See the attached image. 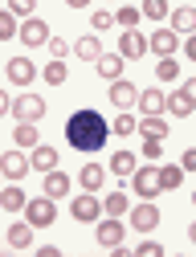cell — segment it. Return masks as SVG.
Listing matches in <instances>:
<instances>
[{
	"instance_id": "15",
	"label": "cell",
	"mask_w": 196,
	"mask_h": 257,
	"mask_svg": "<svg viewBox=\"0 0 196 257\" xmlns=\"http://www.w3.org/2000/svg\"><path fill=\"white\" fill-rule=\"evenodd\" d=\"M33 78H37V66H33V57H13V61H9V82L29 86Z\"/></svg>"
},
{
	"instance_id": "33",
	"label": "cell",
	"mask_w": 196,
	"mask_h": 257,
	"mask_svg": "<svg viewBox=\"0 0 196 257\" xmlns=\"http://www.w3.org/2000/svg\"><path fill=\"white\" fill-rule=\"evenodd\" d=\"M17 37V17L9 9H0V41H13Z\"/></svg>"
},
{
	"instance_id": "43",
	"label": "cell",
	"mask_w": 196,
	"mask_h": 257,
	"mask_svg": "<svg viewBox=\"0 0 196 257\" xmlns=\"http://www.w3.org/2000/svg\"><path fill=\"white\" fill-rule=\"evenodd\" d=\"M65 5H70V9H86V5H90V0H65Z\"/></svg>"
},
{
	"instance_id": "22",
	"label": "cell",
	"mask_w": 196,
	"mask_h": 257,
	"mask_svg": "<svg viewBox=\"0 0 196 257\" xmlns=\"http://www.w3.org/2000/svg\"><path fill=\"white\" fill-rule=\"evenodd\" d=\"M98 53H103V41H98V33H90V37H78V45H74V57H82V61H98Z\"/></svg>"
},
{
	"instance_id": "11",
	"label": "cell",
	"mask_w": 196,
	"mask_h": 257,
	"mask_svg": "<svg viewBox=\"0 0 196 257\" xmlns=\"http://www.w3.org/2000/svg\"><path fill=\"white\" fill-rule=\"evenodd\" d=\"M155 224H159V208L151 200H143V204L131 208V229H135V233H151Z\"/></svg>"
},
{
	"instance_id": "38",
	"label": "cell",
	"mask_w": 196,
	"mask_h": 257,
	"mask_svg": "<svg viewBox=\"0 0 196 257\" xmlns=\"http://www.w3.org/2000/svg\"><path fill=\"white\" fill-rule=\"evenodd\" d=\"M143 155H147V159H159V155H163V143H159V139H143Z\"/></svg>"
},
{
	"instance_id": "2",
	"label": "cell",
	"mask_w": 196,
	"mask_h": 257,
	"mask_svg": "<svg viewBox=\"0 0 196 257\" xmlns=\"http://www.w3.org/2000/svg\"><path fill=\"white\" fill-rule=\"evenodd\" d=\"M25 220L33 224V229H49V224L57 220V204H53V196L25 200Z\"/></svg>"
},
{
	"instance_id": "35",
	"label": "cell",
	"mask_w": 196,
	"mask_h": 257,
	"mask_svg": "<svg viewBox=\"0 0 196 257\" xmlns=\"http://www.w3.org/2000/svg\"><path fill=\"white\" fill-rule=\"evenodd\" d=\"M111 131H115V135H135V114H127V110H123V114L111 122Z\"/></svg>"
},
{
	"instance_id": "32",
	"label": "cell",
	"mask_w": 196,
	"mask_h": 257,
	"mask_svg": "<svg viewBox=\"0 0 196 257\" xmlns=\"http://www.w3.org/2000/svg\"><path fill=\"white\" fill-rule=\"evenodd\" d=\"M111 25H115V17H111L107 9H94V13H90V33H107Z\"/></svg>"
},
{
	"instance_id": "3",
	"label": "cell",
	"mask_w": 196,
	"mask_h": 257,
	"mask_svg": "<svg viewBox=\"0 0 196 257\" xmlns=\"http://www.w3.org/2000/svg\"><path fill=\"white\" fill-rule=\"evenodd\" d=\"M17 122H41V114H45V98L41 94H21V98H13V110H9Z\"/></svg>"
},
{
	"instance_id": "12",
	"label": "cell",
	"mask_w": 196,
	"mask_h": 257,
	"mask_svg": "<svg viewBox=\"0 0 196 257\" xmlns=\"http://www.w3.org/2000/svg\"><path fill=\"white\" fill-rule=\"evenodd\" d=\"M135 135H143V139H168L172 131H168V122H163V114H143V118H135Z\"/></svg>"
},
{
	"instance_id": "42",
	"label": "cell",
	"mask_w": 196,
	"mask_h": 257,
	"mask_svg": "<svg viewBox=\"0 0 196 257\" xmlns=\"http://www.w3.org/2000/svg\"><path fill=\"white\" fill-rule=\"evenodd\" d=\"M9 110H13V98H9V94H5V90H0V118H5Z\"/></svg>"
},
{
	"instance_id": "20",
	"label": "cell",
	"mask_w": 196,
	"mask_h": 257,
	"mask_svg": "<svg viewBox=\"0 0 196 257\" xmlns=\"http://www.w3.org/2000/svg\"><path fill=\"white\" fill-rule=\"evenodd\" d=\"M9 245H13V249H29V245H33V224H29V220L9 224Z\"/></svg>"
},
{
	"instance_id": "18",
	"label": "cell",
	"mask_w": 196,
	"mask_h": 257,
	"mask_svg": "<svg viewBox=\"0 0 196 257\" xmlns=\"http://www.w3.org/2000/svg\"><path fill=\"white\" fill-rule=\"evenodd\" d=\"M159 172V192H176L180 184H184V168L180 164H163V168H155Z\"/></svg>"
},
{
	"instance_id": "28",
	"label": "cell",
	"mask_w": 196,
	"mask_h": 257,
	"mask_svg": "<svg viewBox=\"0 0 196 257\" xmlns=\"http://www.w3.org/2000/svg\"><path fill=\"white\" fill-rule=\"evenodd\" d=\"M192 25H196V13L192 9H176L172 13V33H192Z\"/></svg>"
},
{
	"instance_id": "39",
	"label": "cell",
	"mask_w": 196,
	"mask_h": 257,
	"mask_svg": "<svg viewBox=\"0 0 196 257\" xmlns=\"http://www.w3.org/2000/svg\"><path fill=\"white\" fill-rule=\"evenodd\" d=\"M180 168H184V172H196V151H192V147L180 155Z\"/></svg>"
},
{
	"instance_id": "21",
	"label": "cell",
	"mask_w": 196,
	"mask_h": 257,
	"mask_svg": "<svg viewBox=\"0 0 196 257\" xmlns=\"http://www.w3.org/2000/svg\"><path fill=\"white\" fill-rule=\"evenodd\" d=\"M94 66H98V74H103L107 82H115V78L123 74V57H119V53H98Z\"/></svg>"
},
{
	"instance_id": "29",
	"label": "cell",
	"mask_w": 196,
	"mask_h": 257,
	"mask_svg": "<svg viewBox=\"0 0 196 257\" xmlns=\"http://www.w3.org/2000/svg\"><path fill=\"white\" fill-rule=\"evenodd\" d=\"M111 17H115V25H119V29H135L143 13H139V9H131V5H123V9H119V13H111Z\"/></svg>"
},
{
	"instance_id": "24",
	"label": "cell",
	"mask_w": 196,
	"mask_h": 257,
	"mask_svg": "<svg viewBox=\"0 0 196 257\" xmlns=\"http://www.w3.org/2000/svg\"><path fill=\"white\" fill-rule=\"evenodd\" d=\"M25 200H29V196H25L17 184H13V188H0V208H5V212H21Z\"/></svg>"
},
{
	"instance_id": "6",
	"label": "cell",
	"mask_w": 196,
	"mask_h": 257,
	"mask_svg": "<svg viewBox=\"0 0 196 257\" xmlns=\"http://www.w3.org/2000/svg\"><path fill=\"white\" fill-rule=\"evenodd\" d=\"M131 184H135V196L139 200H155L159 196V172L155 168H135V172H131Z\"/></svg>"
},
{
	"instance_id": "23",
	"label": "cell",
	"mask_w": 196,
	"mask_h": 257,
	"mask_svg": "<svg viewBox=\"0 0 196 257\" xmlns=\"http://www.w3.org/2000/svg\"><path fill=\"white\" fill-rule=\"evenodd\" d=\"M78 180H82V188H86V192H98V188L107 184V168H98V164H86Z\"/></svg>"
},
{
	"instance_id": "5",
	"label": "cell",
	"mask_w": 196,
	"mask_h": 257,
	"mask_svg": "<svg viewBox=\"0 0 196 257\" xmlns=\"http://www.w3.org/2000/svg\"><path fill=\"white\" fill-rule=\"evenodd\" d=\"M17 37H21L29 49H37V45H45V41H49V25H45L41 17H25V21L17 25Z\"/></svg>"
},
{
	"instance_id": "13",
	"label": "cell",
	"mask_w": 196,
	"mask_h": 257,
	"mask_svg": "<svg viewBox=\"0 0 196 257\" xmlns=\"http://www.w3.org/2000/svg\"><path fill=\"white\" fill-rule=\"evenodd\" d=\"M147 49L159 53V57H172L180 49V33H172V29H155V33L147 37Z\"/></svg>"
},
{
	"instance_id": "8",
	"label": "cell",
	"mask_w": 196,
	"mask_h": 257,
	"mask_svg": "<svg viewBox=\"0 0 196 257\" xmlns=\"http://www.w3.org/2000/svg\"><path fill=\"white\" fill-rule=\"evenodd\" d=\"M0 176H5V180H25L29 176V155L17 147V151H5V155H0Z\"/></svg>"
},
{
	"instance_id": "9",
	"label": "cell",
	"mask_w": 196,
	"mask_h": 257,
	"mask_svg": "<svg viewBox=\"0 0 196 257\" xmlns=\"http://www.w3.org/2000/svg\"><path fill=\"white\" fill-rule=\"evenodd\" d=\"M123 233H127V229H123L119 216H103L94 237H98V245H103V249H119V245H123Z\"/></svg>"
},
{
	"instance_id": "37",
	"label": "cell",
	"mask_w": 196,
	"mask_h": 257,
	"mask_svg": "<svg viewBox=\"0 0 196 257\" xmlns=\"http://www.w3.org/2000/svg\"><path fill=\"white\" fill-rule=\"evenodd\" d=\"M135 257H163V245L159 241H143V245H135Z\"/></svg>"
},
{
	"instance_id": "31",
	"label": "cell",
	"mask_w": 196,
	"mask_h": 257,
	"mask_svg": "<svg viewBox=\"0 0 196 257\" xmlns=\"http://www.w3.org/2000/svg\"><path fill=\"white\" fill-rule=\"evenodd\" d=\"M155 78H159V82H176V78H180V66H176V57H159V66H155Z\"/></svg>"
},
{
	"instance_id": "25",
	"label": "cell",
	"mask_w": 196,
	"mask_h": 257,
	"mask_svg": "<svg viewBox=\"0 0 196 257\" xmlns=\"http://www.w3.org/2000/svg\"><path fill=\"white\" fill-rule=\"evenodd\" d=\"M13 139H17V147H21V151H29V147H37V122H17V131H13Z\"/></svg>"
},
{
	"instance_id": "19",
	"label": "cell",
	"mask_w": 196,
	"mask_h": 257,
	"mask_svg": "<svg viewBox=\"0 0 196 257\" xmlns=\"http://www.w3.org/2000/svg\"><path fill=\"white\" fill-rule=\"evenodd\" d=\"M29 168H33V172H53V168H57V151H53V147H33Z\"/></svg>"
},
{
	"instance_id": "40",
	"label": "cell",
	"mask_w": 196,
	"mask_h": 257,
	"mask_svg": "<svg viewBox=\"0 0 196 257\" xmlns=\"http://www.w3.org/2000/svg\"><path fill=\"white\" fill-rule=\"evenodd\" d=\"M45 45H49V53H53V57H65V41H61V37H49Z\"/></svg>"
},
{
	"instance_id": "10",
	"label": "cell",
	"mask_w": 196,
	"mask_h": 257,
	"mask_svg": "<svg viewBox=\"0 0 196 257\" xmlns=\"http://www.w3.org/2000/svg\"><path fill=\"white\" fill-rule=\"evenodd\" d=\"M147 53V37H139L135 29H123V37H119V57L123 61H139Z\"/></svg>"
},
{
	"instance_id": "1",
	"label": "cell",
	"mask_w": 196,
	"mask_h": 257,
	"mask_svg": "<svg viewBox=\"0 0 196 257\" xmlns=\"http://www.w3.org/2000/svg\"><path fill=\"white\" fill-rule=\"evenodd\" d=\"M65 139H70L74 151H98V147H107L111 139V122L98 114V110H74L70 118H65Z\"/></svg>"
},
{
	"instance_id": "16",
	"label": "cell",
	"mask_w": 196,
	"mask_h": 257,
	"mask_svg": "<svg viewBox=\"0 0 196 257\" xmlns=\"http://www.w3.org/2000/svg\"><path fill=\"white\" fill-rule=\"evenodd\" d=\"M139 110L143 114H163V90L159 86H147V90H139Z\"/></svg>"
},
{
	"instance_id": "4",
	"label": "cell",
	"mask_w": 196,
	"mask_h": 257,
	"mask_svg": "<svg viewBox=\"0 0 196 257\" xmlns=\"http://www.w3.org/2000/svg\"><path fill=\"white\" fill-rule=\"evenodd\" d=\"M192 106H196V82H184V86L172 94V98H163V110L176 114V118H188Z\"/></svg>"
},
{
	"instance_id": "26",
	"label": "cell",
	"mask_w": 196,
	"mask_h": 257,
	"mask_svg": "<svg viewBox=\"0 0 196 257\" xmlns=\"http://www.w3.org/2000/svg\"><path fill=\"white\" fill-rule=\"evenodd\" d=\"M107 168H111L115 176H131V172H135L139 164H135V155H131V151H115V155H111V164H107Z\"/></svg>"
},
{
	"instance_id": "27",
	"label": "cell",
	"mask_w": 196,
	"mask_h": 257,
	"mask_svg": "<svg viewBox=\"0 0 196 257\" xmlns=\"http://www.w3.org/2000/svg\"><path fill=\"white\" fill-rule=\"evenodd\" d=\"M103 216H127V192H111L103 200Z\"/></svg>"
},
{
	"instance_id": "34",
	"label": "cell",
	"mask_w": 196,
	"mask_h": 257,
	"mask_svg": "<svg viewBox=\"0 0 196 257\" xmlns=\"http://www.w3.org/2000/svg\"><path fill=\"white\" fill-rule=\"evenodd\" d=\"M143 17H151V21H163L168 17V0H143V9H139Z\"/></svg>"
},
{
	"instance_id": "41",
	"label": "cell",
	"mask_w": 196,
	"mask_h": 257,
	"mask_svg": "<svg viewBox=\"0 0 196 257\" xmlns=\"http://www.w3.org/2000/svg\"><path fill=\"white\" fill-rule=\"evenodd\" d=\"M41 257H61V245H37Z\"/></svg>"
},
{
	"instance_id": "36",
	"label": "cell",
	"mask_w": 196,
	"mask_h": 257,
	"mask_svg": "<svg viewBox=\"0 0 196 257\" xmlns=\"http://www.w3.org/2000/svg\"><path fill=\"white\" fill-rule=\"evenodd\" d=\"M33 5L37 0H9V13L13 17H33Z\"/></svg>"
},
{
	"instance_id": "30",
	"label": "cell",
	"mask_w": 196,
	"mask_h": 257,
	"mask_svg": "<svg viewBox=\"0 0 196 257\" xmlns=\"http://www.w3.org/2000/svg\"><path fill=\"white\" fill-rule=\"evenodd\" d=\"M41 78H45L49 86H61V82H65V61H61V57H53L49 66L41 70Z\"/></svg>"
},
{
	"instance_id": "17",
	"label": "cell",
	"mask_w": 196,
	"mask_h": 257,
	"mask_svg": "<svg viewBox=\"0 0 196 257\" xmlns=\"http://www.w3.org/2000/svg\"><path fill=\"white\" fill-rule=\"evenodd\" d=\"M45 196H53V200H61V196H70V176L65 172H45Z\"/></svg>"
},
{
	"instance_id": "14",
	"label": "cell",
	"mask_w": 196,
	"mask_h": 257,
	"mask_svg": "<svg viewBox=\"0 0 196 257\" xmlns=\"http://www.w3.org/2000/svg\"><path fill=\"white\" fill-rule=\"evenodd\" d=\"M135 98H139V86H131V82H123V78L111 82V102H115L119 110H131V106H135Z\"/></svg>"
},
{
	"instance_id": "7",
	"label": "cell",
	"mask_w": 196,
	"mask_h": 257,
	"mask_svg": "<svg viewBox=\"0 0 196 257\" xmlns=\"http://www.w3.org/2000/svg\"><path fill=\"white\" fill-rule=\"evenodd\" d=\"M70 216H74V220H82V224L98 220V216H103V200H98V192H86V196L70 200Z\"/></svg>"
}]
</instances>
